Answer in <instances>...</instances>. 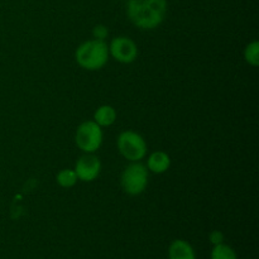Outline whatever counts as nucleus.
Returning <instances> with one entry per match:
<instances>
[{
    "instance_id": "1",
    "label": "nucleus",
    "mask_w": 259,
    "mask_h": 259,
    "mask_svg": "<svg viewBox=\"0 0 259 259\" xmlns=\"http://www.w3.org/2000/svg\"><path fill=\"white\" fill-rule=\"evenodd\" d=\"M167 0H128L126 15L137 28L152 30L166 18Z\"/></svg>"
},
{
    "instance_id": "2",
    "label": "nucleus",
    "mask_w": 259,
    "mask_h": 259,
    "mask_svg": "<svg viewBox=\"0 0 259 259\" xmlns=\"http://www.w3.org/2000/svg\"><path fill=\"white\" fill-rule=\"evenodd\" d=\"M75 57L78 65L85 70H100L108 62L109 47L104 40H88L77 48Z\"/></svg>"
},
{
    "instance_id": "3",
    "label": "nucleus",
    "mask_w": 259,
    "mask_h": 259,
    "mask_svg": "<svg viewBox=\"0 0 259 259\" xmlns=\"http://www.w3.org/2000/svg\"><path fill=\"white\" fill-rule=\"evenodd\" d=\"M148 185V169L139 162H133L125 167L121 175V186L128 195L142 194Z\"/></svg>"
},
{
    "instance_id": "4",
    "label": "nucleus",
    "mask_w": 259,
    "mask_h": 259,
    "mask_svg": "<svg viewBox=\"0 0 259 259\" xmlns=\"http://www.w3.org/2000/svg\"><path fill=\"white\" fill-rule=\"evenodd\" d=\"M118 149L131 162H139L147 154V143L143 137L132 131L123 132L118 138Z\"/></svg>"
},
{
    "instance_id": "5",
    "label": "nucleus",
    "mask_w": 259,
    "mask_h": 259,
    "mask_svg": "<svg viewBox=\"0 0 259 259\" xmlns=\"http://www.w3.org/2000/svg\"><path fill=\"white\" fill-rule=\"evenodd\" d=\"M76 144L86 153H94L103 143V131L95 121H83L76 131Z\"/></svg>"
},
{
    "instance_id": "6",
    "label": "nucleus",
    "mask_w": 259,
    "mask_h": 259,
    "mask_svg": "<svg viewBox=\"0 0 259 259\" xmlns=\"http://www.w3.org/2000/svg\"><path fill=\"white\" fill-rule=\"evenodd\" d=\"M109 53L121 63H132L138 56V47L128 37H116L109 46Z\"/></svg>"
},
{
    "instance_id": "7",
    "label": "nucleus",
    "mask_w": 259,
    "mask_h": 259,
    "mask_svg": "<svg viewBox=\"0 0 259 259\" xmlns=\"http://www.w3.org/2000/svg\"><path fill=\"white\" fill-rule=\"evenodd\" d=\"M100 169L101 163L98 157L86 154L77 159L73 171L77 175L78 180L83 182H91L98 179V176L100 175Z\"/></svg>"
},
{
    "instance_id": "8",
    "label": "nucleus",
    "mask_w": 259,
    "mask_h": 259,
    "mask_svg": "<svg viewBox=\"0 0 259 259\" xmlns=\"http://www.w3.org/2000/svg\"><path fill=\"white\" fill-rule=\"evenodd\" d=\"M168 259H196V253L189 242L176 239L168 247Z\"/></svg>"
},
{
    "instance_id": "9",
    "label": "nucleus",
    "mask_w": 259,
    "mask_h": 259,
    "mask_svg": "<svg viewBox=\"0 0 259 259\" xmlns=\"http://www.w3.org/2000/svg\"><path fill=\"white\" fill-rule=\"evenodd\" d=\"M148 169L153 174H163L171 166V159L166 152H154L148 158Z\"/></svg>"
},
{
    "instance_id": "10",
    "label": "nucleus",
    "mask_w": 259,
    "mask_h": 259,
    "mask_svg": "<svg viewBox=\"0 0 259 259\" xmlns=\"http://www.w3.org/2000/svg\"><path fill=\"white\" fill-rule=\"evenodd\" d=\"M116 120V111L113 106L103 105L94 114V121L99 126H110Z\"/></svg>"
},
{
    "instance_id": "11",
    "label": "nucleus",
    "mask_w": 259,
    "mask_h": 259,
    "mask_svg": "<svg viewBox=\"0 0 259 259\" xmlns=\"http://www.w3.org/2000/svg\"><path fill=\"white\" fill-rule=\"evenodd\" d=\"M210 259H238V255L230 245L222 243V244L212 245Z\"/></svg>"
},
{
    "instance_id": "12",
    "label": "nucleus",
    "mask_w": 259,
    "mask_h": 259,
    "mask_svg": "<svg viewBox=\"0 0 259 259\" xmlns=\"http://www.w3.org/2000/svg\"><path fill=\"white\" fill-rule=\"evenodd\" d=\"M77 180V175H76V172L73 171V169H62V171L57 175L58 185L65 187V189L75 186Z\"/></svg>"
},
{
    "instance_id": "13",
    "label": "nucleus",
    "mask_w": 259,
    "mask_h": 259,
    "mask_svg": "<svg viewBox=\"0 0 259 259\" xmlns=\"http://www.w3.org/2000/svg\"><path fill=\"white\" fill-rule=\"evenodd\" d=\"M244 58L250 66H254V67H257V66L259 65V43L257 42V40L249 43V45L245 47Z\"/></svg>"
},
{
    "instance_id": "14",
    "label": "nucleus",
    "mask_w": 259,
    "mask_h": 259,
    "mask_svg": "<svg viewBox=\"0 0 259 259\" xmlns=\"http://www.w3.org/2000/svg\"><path fill=\"white\" fill-rule=\"evenodd\" d=\"M93 34H94V38H95V39L104 40V39H105L106 37H108L109 30H108V28L105 27V25H103V24H98V25H96L95 28H94Z\"/></svg>"
},
{
    "instance_id": "15",
    "label": "nucleus",
    "mask_w": 259,
    "mask_h": 259,
    "mask_svg": "<svg viewBox=\"0 0 259 259\" xmlns=\"http://www.w3.org/2000/svg\"><path fill=\"white\" fill-rule=\"evenodd\" d=\"M209 242L212 245L222 244V243H224V234L220 230H212L209 234Z\"/></svg>"
}]
</instances>
